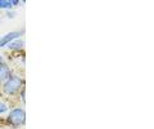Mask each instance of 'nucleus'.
Instances as JSON below:
<instances>
[{
	"label": "nucleus",
	"instance_id": "1",
	"mask_svg": "<svg viewBox=\"0 0 154 129\" xmlns=\"http://www.w3.org/2000/svg\"><path fill=\"white\" fill-rule=\"evenodd\" d=\"M25 87H26L25 78L19 73H17V71H13V73L8 76V79L2 84V87H0V94H2L4 98H7L9 102L17 101L18 93Z\"/></svg>",
	"mask_w": 154,
	"mask_h": 129
},
{
	"label": "nucleus",
	"instance_id": "2",
	"mask_svg": "<svg viewBox=\"0 0 154 129\" xmlns=\"http://www.w3.org/2000/svg\"><path fill=\"white\" fill-rule=\"evenodd\" d=\"M4 125L11 129H23L26 127L27 114L23 105H12L5 116H3Z\"/></svg>",
	"mask_w": 154,
	"mask_h": 129
},
{
	"label": "nucleus",
	"instance_id": "3",
	"mask_svg": "<svg viewBox=\"0 0 154 129\" xmlns=\"http://www.w3.org/2000/svg\"><path fill=\"white\" fill-rule=\"evenodd\" d=\"M25 31L23 30H14V31H9L7 34H4L3 36H0V49H4L9 43L13 41L14 39H18V37H22Z\"/></svg>",
	"mask_w": 154,
	"mask_h": 129
},
{
	"label": "nucleus",
	"instance_id": "4",
	"mask_svg": "<svg viewBox=\"0 0 154 129\" xmlns=\"http://www.w3.org/2000/svg\"><path fill=\"white\" fill-rule=\"evenodd\" d=\"M9 50V53L12 54H21L25 50V40L22 37H18V39H14L13 41H11L9 44L5 47Z\"/></svg>",
	"mask_w": 154,
	"mask_h": 129
},
{
	"label": "nucleus",
	"instance_id": "5",
	"mask_svg": "<svg viewBox=\"0 0 154 129\" xmlns=\"http://www.w3.org/2000/svg\"><path fill=\"white\" fill-rule=\"evenodd\" d=\"M13 71L14 70L9 62H3V63H0V87H2V84L8 79V76L11 75Z\"/></svg>",
	"mask_w": 154,
	"mask_h": 129
},
{
	"label": "nucleus",
	"instance_id": "6",
	"mask_svg": "<svg viewBox=\"0 0 154 129\" xmlns=\"http://www.w3.org/2000/svg\"><path fill=\"white\" fill-rule=\"evenodd\" d=\"M11 106H12L11 102H9L7 98H4L3 95H0V118L7 115V112L9 111Z\"/></svg>",
	"mask_w": 154,
	"mask_h": 129
},
{
	"label": "nucleus",
	"instance_id": "7",
	"mask_svg": "<svg viewBox=\"0 0 154 129\" xmlns=\"http://www.w3.org/2000/svg\"><path fill=\"white\" fill-rule=\"evenodd\" d=\"M12 8L11 0H0V11H9Z\"/></svg>",
	"mask_w": 154,
	"mask_h": 129
},
{
	"label": "nucleus",
	"instance_id": "8",
	"mask_svg": "<svg viewBox=\"0 0 154 129\" xmlns=\"http://www.w3.org/2000/svg\"><path fill=\"white\" fill-rule=\"evenodd\" d=\"M17 101H19V103H21V105H26V87L22 88L21 92L18 93Z\"/></svg>",
	"mask_w": 154,
	"mask_h": 129
},
{
	"label": "nucleus",
	"instance_id": "9",
	"mask_svg": "<svg viewBox=\"0 0 154 129\" xmlns=\"http://www.w3.org/2000/svg\"><path fill=\"white\" fill-rule=\"evenodd\" d=\"M11 4H12V8L16 9L21 5V0H11Z\"/></svg>",
	"mask_w": 154,
	"mask_h": 129
},
{
	"label": "nucleus",
	"instance_id": "10",
	"mask_svg": "<svg viewBox=\"0 0 154 129\" xmlns=\"http://www.w3.org/2000/svg\"><path fill=\"white\" fill-rule=\"evenodd\" d=\"M7 12V17L8 18H14L16 17V11H13V9H9V11H5Z\"/></svg>",
	"mask_w": 154,
	"mask_h": 129
},
{
	"label": "nucleus",
	"instance_id": "11",
	"mask_svg": "<svg viewBox=\"0 0 154 129\" xmlns=\"http://www.w3.org/2000/svg\"><path fill=\"white\" fill-rule=\"evenodd\" d=\"M3 62H7V61H5V56L0 53V63H3Z\"/></svg>",
	"mask_w": 154,
	"mask_h": 129
},
{
	"label": "nucleus",
	"instance_id": "12",
	"mask_svg": "<svg viewBox=\"0 0 154 129\" xmlns=\"http://www.w3.org/2000/svg\"><path fill=\"white\" fill-rule=\"evenodd\" d=\"M21 3H26V0H21Z\"/></svg>",
	"mask_w": 154,
	"mask_h": 129
},
{
	"label": "nucleus",
	"instance_id": "13",
	"mask_svg": "<svg viewBox=\"0 0 154 129\" xmlns=\"http://www.w3.org/2000/svg\"><path fill=\"white\" fill-rule=\"evenodd\" d=\"M0 20H2V14H0Z\"/></svg>",
	"mask_w": 154,
	"mask_h": 129
}]
</instances>
